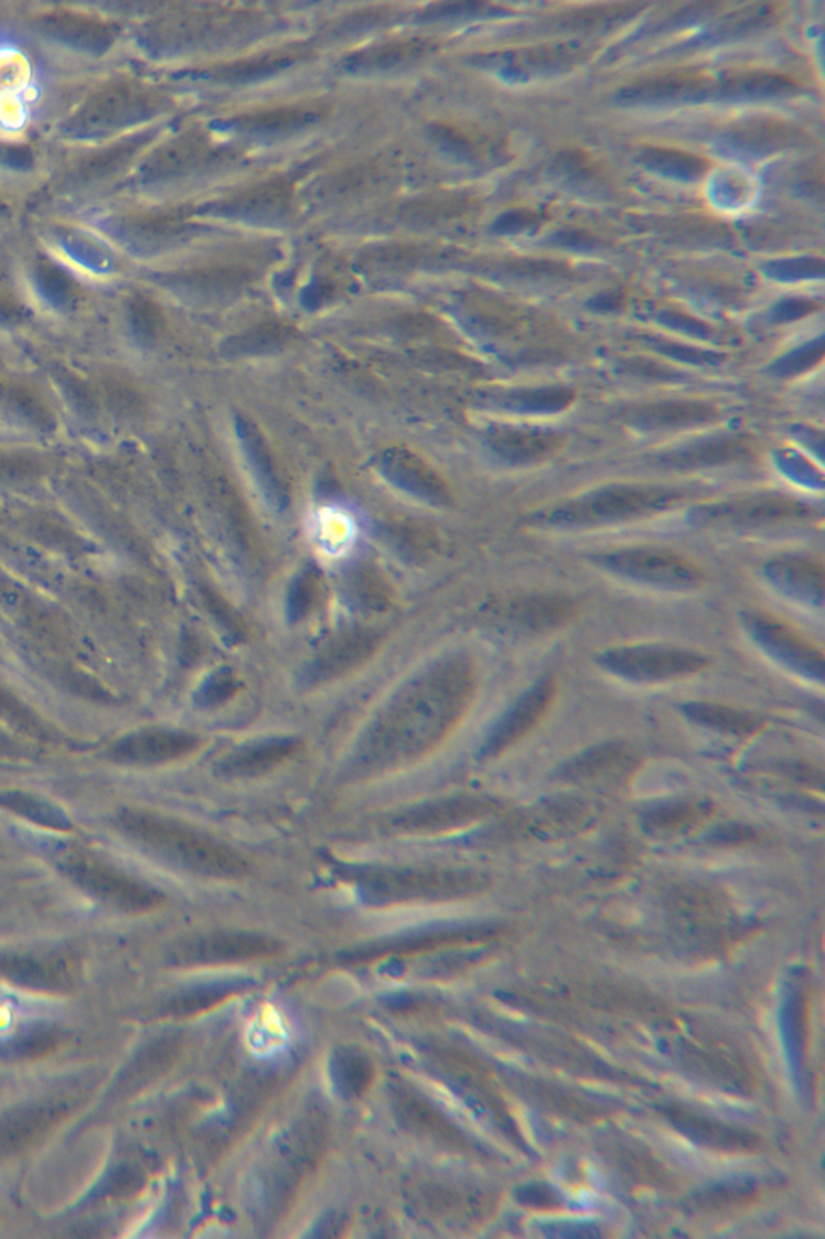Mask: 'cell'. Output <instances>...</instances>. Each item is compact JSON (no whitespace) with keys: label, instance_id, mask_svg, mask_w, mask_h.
I'll return each instance as SVG.
<instances>
[{"label":"cell","instance_id":"6da1fadb","mask_svg":"<svg viewBox=\"0 0 825 1239\" xmlns=\"http://www.w3.org/2000/svg\"><path fill=\"white\" fill-rule=\"evenodd\" d=\"M684 494L663 488L619 487L593 492L566 508H559L548 515L551 522L597 525V523L618 522L643 513L661 511L679 502Z\"/></svg>","mask_w":825,"mask_h":1239},{"label":"cell","instance_id":"7a4b0ae2","mask_svg":"<svg viewBox=\"0 0 825 1239\" xmlns=\"http://www.w3.org/2000/svg\"><path fill=\"white\" fill-rule=\"evenodd\" d=\"M617 675L634 682H667L695 675L706 666V659L694 652L666 648L617 649L601 659Z\"/></svg>","mask_w":825,"mask_h":1239},{"label":"cell","instance_id":"3957f363","mask_svg":"<svg viewBox=\"0 0 825 1239\" xmlns=\"http://www.w3.org/2000/svg\"><path fill=\"white\" fill-rule=\"evenodd\" d=\"M604 565L618 574L639 578L666 588H694L700 581V572L685 558L660 551H629L608 554Z\"/></svg>","mask_w":825,"mask_h":1239},{"label":"cell","instance_id":"277c9868","mask_svg":"<svg viewBox=\"0 0 825 1239\" xmlns=\"http://www.w3.org/2000/svg\"><path fill=\"white\" fill-rule=\"evenodd\" d=\"M555 684L551 680H542L533 690L527 691L519 703L500 722L494 736L489 741L488 752L500 754L512 748L524 738L527 733L537 727L538 722L547 714L554 701Z\"/></svg>","mask_w":825,"mask_h":1239},{"label":"cell","instance_id":"5b68a950","mask_svg":"<svg viewBox=\"0 0 825 1239\" xmlns=\"http://www.w3.org/2000/svg\"><path fill=\"white\" fill-rule=\"evenodd\" d=\"M803 509L796 502L781 498H758L726 502L703 513L708 523L726 526H753L779 520L799 519Z\"/></svg>","mask_w":825,"mask_h":1239},{"label":"cell","instance_id":"8992f818","mask_svg":"<svg viewBox=\"0 0 825 1239\" xmlns=\"http://www.w3.org/2000/svg\"><path fill=\"white\" fill-rule=\"evenodd\" d=\"M750 623L754 637L758 638V641L763 642L764 648L769 649L772 654H778L782 661L789 662L790 665L796 666L807 675L819 676V679L823 676V655L814 651V648L792 633L784 624L772 619H765V617H754Z\"/></svg>","mask_w":825,"mask_h":1239},{"label":"cell","instance_id":"52a82bcc","mask_svg":"<svg viewBox=\"0 0 825 1239\" xmlns=\"http://www.w3.org/2000/svg\"><path fill=\"white\" fill-rule=\"evenodd\" d=\"M635 757L631 750L622 745H604L601 748L589 750L578 759L572 760L562 770V777L576 783H592V781L617 778L618 775L628 773L634 767Z\"/></svg>","mask_w":825,"mask_h":1239},{"label":"cell","instance_id":"ba28073f","mask_svg":"<svg viewBox=\"0 0 825 1239\" xmlns=\"http://www.w3.org/2000/svg\"><path fill=\"white\" fill-rule=\"evenodd\" d=\"M275 941L258 937H218L202 941L199 948L188 955L189 961L197 963H225L250 961L275 954Z\"/></svg>","mask_w":825,"mask_h":1239},{"label":"cell","instance_id":"9c48e42d","mask_svg":"<svg viewBox=\"0 0 825 1239\" xmlns=\"http://www.w3.org/2000/svg\"><path fill=\"white\" fill-rule=\"evenodd\" d=\"M711 815V805L706 802H673L658 805L643 816V825L656 836H677L694 830Z\"/></svg>","mask_w":825,"mask_h":1239},{"label":"cell","instance_id":"30bf717a","mask_svg":"<svg viewBox=\"0 0 825 1239\" xmlns=\"http://www.w3.org/2000/svg\"><path fill=\"white\" fill-rule=\"evenodd\" d=\"M575 616V606L568 599L551 596L524 598L512 607V619L524 630L548 631L561 627Z\"/></svg>","mask_w":825,"mask_h":1239},{"label":"cell","instance_id":"8fae6325","mask_svg":"<svg viewBox=\"0 0 825 1239\" xmlns=\"http://www.w3.org/2000/svg\"><path fill=\"white\" fill-rule=\"evenodd\" d=\"M685 714L705 727L730 733V735H751L760 728V722L753 715L736 711L718 704H688Z\"/></svg>","mask_w":825,"mask_h":1239},{"label":"cell","instance_id":"7c38bea8","mask_svg":"<svg viewBox=\"0 0 825 1239\" xmlns=\"http://www.w3.org/2000/svg\"><path fill=\"white\" fill-rule=\"evenodd\" d=\"M559 439L542 432H510L502 438V450L519 462H534L545 459L559 449Z\"/></svg>","mask_w":825,"mask_h":1239},{"label":"cell","instance_id":"4fadbf2b","mask_svg":"<svg viewBox=\"0 0 825 1239\" xmlns=\"http://www.w3.org/2000/svg\"><path fill=\"white\" fill-rule=\"evenodd\" d=\"M334 1074L341 1090L351 1096H362L373 1078L368 1060L356 1053H342L335 1059Z\"/></svg>","mask_w":825,"mask_h":1239},{"label":"cell","instance_id":"5bb4252c","mask_svg":"<svg viewBox=\"0 0 825 1239\" xmlns=\"http://www.w3.org/2000/svg\"><path fill=\"white\" fill-rule=\"evenodd\" d=\"M716 415L709 407L703 406H661L652 408V410H643L640 415L643 421L652 425H663V427H673V425H687L692 421L709 420Z\"/></svg>","mask_w":825,"mask_h":1239},{"label":"cell","instance_id":"9a60e30c","mask_svg":"<svg viewBox=\"0 0 825 1239\" xmlns=\"http://www.w3.org/2000/svg\"><path fill=\"white\" fill-rule=\"evenodd\" d=\"M774 568L781 575V579L785 578L796 591L813 592L819 598L823 596L824 577L821 567H814L813 564L803 560H792L775 565Z\"/></svg>","mask_w":825,"mask_h":1239},{"label":"cell","instance_id":"2e32d148","mask_svg":"<svg viewBox=\"0 0 825 1239\" xmlns=\"http://www.w3.org/2000/svg\"><path fill=\"white\" fill-rule=\"evenodd\" d=\"M12 404L28 420L34 421V424L41 425V427H51V415H49V412L45 410L40 400L34 399L31 394H13Z\"/></svg>","mask_w":825,"mask_h":1239}]
</instances>
